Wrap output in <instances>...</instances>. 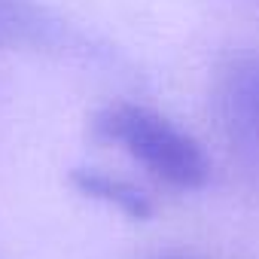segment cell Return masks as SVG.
<instances>
[{
    "mask_svg": "<svg viewBox=\"0 0 259 259\" xmlns=\"http://www.w3.org/2000/svg\"><path fill=\"white\" fill-rule=\"evenodd\" d=\"M92 138L116 144L153 177L174 189H201L210 177L207 156L195 138L141 104H110L92 119Z\"/></svg>",
    "mask_w": 259,
    "mask_h": 259,
    "instance_id": "6da1fadb",
    "label": "cell"
},
{
    "mask_svg": "<svg viewBox=\"0 0 259 259\" xmlns=\"http://www.w3.org/2000/svg\"><path fill=\"white\" fill-rule=\"evenodd\" d=\"M217 110L232 141L259 153V55H238L220 70Z\"/></svg>",
    "mask_w": 259,
    "mask_h": 259,
    "instance_id": "7a4b0ae2",
    "label": "cell"
},
{
    "mask_svg": "<svg viewBox=\"0 0 259 259\" xmlns=\"http://www.w3.org/2000/svg\"><path fill=\"white\" fill-rule=\"evenodd\" d=\"M70 183L82 195H89L95 201H104V204L116 207L119 213L132 217V220H147L153 213L150 198L138 186H132L122 177H110V174H104L98 168H73L70 171Z\"/></svg>",
    "mask_w": 259,
    "mask_h": 259,
    "instance_id": "3957f363",
    "label": "cell"
},
{
    "mask_svg": "<svg viewBox=\"0 0 259 259\" xmlns=\"http://www.w3.org/2000/svg\"><path fill=\"white\" fill-rule=\"evenodd\" d=\"M19 28H22V25H19V16L13 13V7L0 0V37H7V34H16Z\"/></svg>",
    "mask_w": 259,
    "mask_h": 259,
    "instance_id": "277c9868",
    "label": "cell"
}]
</instances>
